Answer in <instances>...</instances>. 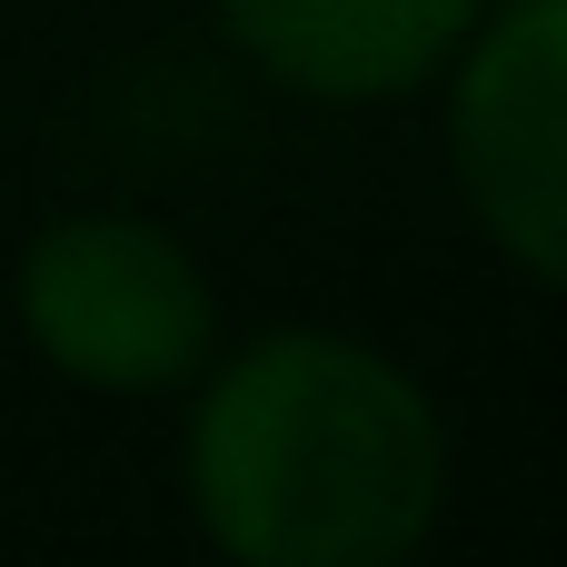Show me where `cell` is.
Instances as JSON below:
<instances>
[{
  "mask_svg": "<svg viewBox=\"0 0 567 567\" xmlns=\"http://www.w3.org/2000/svg\"><path fill=\"white\" fill-rule=\"evenodd\" d=\"M449 449L409 369L359 339L279 329L189 419L199 528L249 567H389L439 518Z\"/></svg>",
  "mask_w": 567,
  "mask_h": 567,
  "instance_id": "obj_1",
  "label": "cell"
},
{
  "mask_svg": "<svg viewBox=\"0 0 567 567\" xmlns=\"http://www.w3.org/2000/svg\"><path fill=\"white\" fill-rule=\"evenodd\" d=\"M20 329L80 389H179L209 359V279L150 219H50L20 259Z\"/></svg>",
  "mask_w": 567,
  "mask_h": 567,
  "instance_id": "obj_2",
  "label": "cell"
},
{
  "mask_svg": "<svg viewBox=\"0 0 567 567\" xmlns=\"http://www.w3.org/2000/svg\"><path fill=\"white\" fill-rule=\"evenodd\" d=\"M449 150L478 229L567 289V0H508L449 100Z\"/></svg>",
  "mask_w": 567,
  "mask_h": 567,
  "instance_id": "obj_3",
  "label": "cell"
},
{
  "mask_svg": "<svg viewBox=\"0 0 567 567\" xmlns=\"http://www.w3.org/2000/svg\"><path fill=\"white\" fill-rule=\"evenodd\" d=\"M219 20L309 100H399L478 30V0H219Z\"/></svg>",
  "mask_w": 567,
  "mask_h": 567,
  "instance_id": "obj_4",
  "label": "cell"
}]
</instances>
